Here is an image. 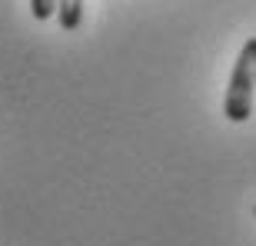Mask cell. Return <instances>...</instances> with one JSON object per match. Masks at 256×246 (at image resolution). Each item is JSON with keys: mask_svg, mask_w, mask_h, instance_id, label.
I'll list each match as a JSON object with an SVG mask.
<instances>
[{"mask_svg": "<svg viewBox=\"0 0 256 246\" xmlns=\"http://www.w3.org/2000/svg\"><path fill=\"white\" fill-rule=\"evenodd\" d=\"M57 20L66 34L76 30L80 20H84V0H57Z\"/></svg>", "mask_w": 256, "mask_h": 246, "instance_id": "2", "label": "cell"}, {"mask_svg": "<svg viewBox=\"0 0 256 246\" xmlns=\"http://www.w3.org/2000/svg\"><path fill=\"white\" fill-rule=\"evenodd\" d=\"M30 14L37 20H47L57 14V0H30Z\"/></svg>", "mask_w": 256, "mask_h": 246, "instance_id": "3", "label": "cell"}, {"mask_svg": "<svg viewBox=\"0 0 256 246\" xmlns=\"http://www.w3.org/2000/svg\"><path fill=\"white\" fill-rule=\"evenodd\" d=\"M253 90H256V37H250L240 50L233 74L226 84V100H223V116L230 123H246L253 114Z\"/></svg>", "mask_w": 256, "mask_h": 246, "instance_id": "1", "label": "cell"}]
</instances>
